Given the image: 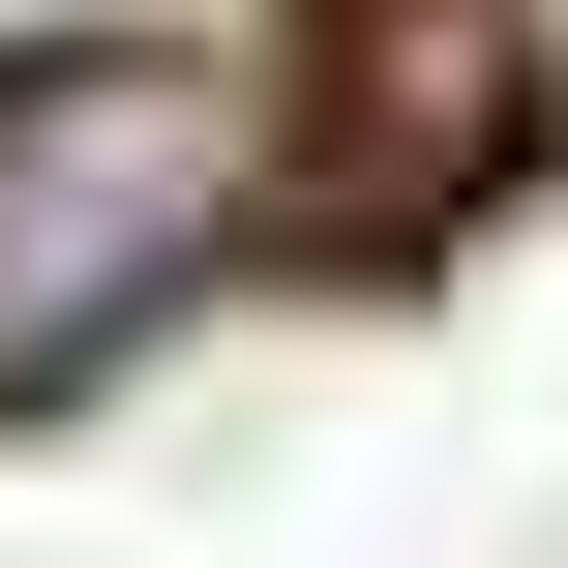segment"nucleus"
Here are the masks:
<instances>
[{
	"instance_id": "obj_1",
	"label": "nucleus",
	"mask_w": 568,
	"mask_h": 568,
	"mask_svg": "<svg viewBox=\"0 0 568 568\" xmlns=\"http://www.w3.org/2000/svg\"><path fill=\"white\" fill-rule=\"evenodd\" d=\"M240 180H270L240 60H0V389H90L150 300H210Z\"/></svg>"
}]
</instances>
